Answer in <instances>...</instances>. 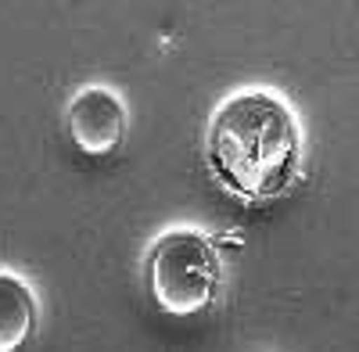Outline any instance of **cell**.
<instances>
[{"instance_id": "obj_1", "label": "cell", "mask_w": 359, "mask_h": 352, "mask_svg": "<svg viewBox=\"0 0 359 352\" xmlns=\"http://www.w3.org/2000/svg\"><path fill=\"white\" fill-rule=\"evenodd\" d=\"M294 115L262 90L230 97L208 126V165L219 184L248 201L280 194L298 172Z\"/></svg>"}, {"instance_id": "obj_2", "label": "cell", "mask_w": 359, "mask_h": 352, "mask_svg": "<svg viewBox=\"0 0 359 352\" xmlns=\"http://www.w3.org/2000/svg\"><path fill=\"white\" fill-rule=\"evenodd\" d=\"M219 284V259L212 241L198 230H169L147 255V287L162 313L194 316L208 309Z\"/></svg>"}, {"instance_id": "obj_3", "label": "cell", "mask_w": 359, "mask_h": 352, "mask_svg": "<svg viewBox=\"0 0 359 352\" xmlns=\"http://www.w3.org/2000/svg\"><path fill=\"white\" fill-rule=\"evenodd\" d=\"M65 126L72 144L83 155H111L118 151V144L126 137V108L111 90L104 86H83V90L72 97Z\"/></svg>"}, {"instance_id": "obj_4", "label": "cell", "mask_w": 359, "mask_h": 352, "mask_svg": "<svg viewBox=\"0 0 359 352\" xmlns=\"http://www.w3.org/2000/svg\"><path fill=\"white\" fill-rule=\"evenodd\" d=\"M36 331V295L22 277L0 273V352H18Z\"/></svg>"}]
</instances>
